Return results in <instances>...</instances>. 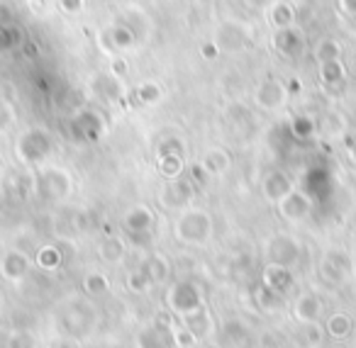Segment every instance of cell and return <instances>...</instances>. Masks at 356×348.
<instances>
[{
	"label": "cell",
	"mask_w": 356,
	"mask_h": 348,
	"mask_svg": "<svg viewBox=\"0 0 356 348\" xmlns=\"http://www.w3.org/2000/svg\"><path fill=\"white\" fill-rule=\"evenodd\" d=\"M176 239H181L184 244H205L213 234V219L208 212L203 210H186L184 215L176 219Z\"/></svg>",
	"instance_id": "cell-1"
},
{
	"label": "cell",
	"mask_w": 356,
	"mask_h": 348,
	"mask_svg": "<svg viewBox=\"0 0 356 348\" xmlns=\"http://www.w3.org/2000/svg\"><path fill=\"white\" fill-rule=\"evenodd\" d=\"M159 197H161V205L168 207V210H184L195 197V185L193 181H186V178H173L163 185Z\"/></svg>",
	"instance_id": "cell-2"
},
{
	"label": "cell",
	"mask_w": 356,
	"mask_h": 348,
	"mask_svg": "<svg viewBox=\"0 0 356 348\" xmlns=\"http://www.w3.org/2000/svg\"><path fill=\"white\" fill-rule=\"evenodd\" d=\"M168 299H171V307L176 309L178 314H184V317H191V314L200 312V304H203L198 285H193V283L173 285Z\"/></svg>",
	"instance_id": "cell-3"
},
{
	"label": "cell",
	"mask_w": 356,
	"mask_h": 348,
	"mask_svg": "<svg viewBox=\"0 0 356 348\" xmlns=\"http://www.w3.org/2000/svg\"><path fill=\"white\" fill-rule=\"evenodd\" d=\"M271 44L278 54L288 56V59H300L305 51V35L298 27H286V30H273Z\"/></svg>",
	"instance_id": "cell-4"
},
{
	"label": "cell",
	"mask_w": 356,
	"mask_h": 348,
	"mask_svg": "<svg viewBox=\"0 0 356 348\" xmlns=\"http://www.w3.org/2000/svg\"><path fill=\"white\" fill-rule=\"evenodd\" d=\"M254 100H257V105L264 110H278L286 105L288 90L278 78H264L261 83L257 85V90H254Z\"/></svg>",
	"instance_id": "cell-5"
},
{
	"label": "cell",
	"mask_w": 356,
	"mask_h": 348,
	"mask_svg": "<svg viewBox=\"0 0 356 348\" xmlns=\"http://www.w3.org/2000/svg\"><path fill=\"white\" fill-rule=\"evenodd\" d=\"M17 151H20V156L25 158V161H30V163L42 161V158L51 151L49 134L42 132V129H30V132L20 139V144H17Z\"/></svg>",
	"instance_id": "cell-6"
},
{
	"label": "cell",
	"mask_w": 356,
	"mask_h": 348,
	"mask_svg": "<svg viewBox=\"0 0 356 348\" xmlns=\"http://www.w3.org/2000/svg\"><path fill=\"white\" fill-rule=\"evenodd\" d=\"M278 210H281V215L286 217L288 222H302L307 215H310L312 202L305 192L293 190V192H288L281 202H278Z\"/></svg>",
	"instance_id": "cell-7"
},
{
	"label": "cell",
	"mask_w": 356,
	"mask_h": 348,
	"mask_svg": "<svg viewBox=\"0 0 356 348\" xmlns=\"http://www.w3.org/2000/svg\"><path fill=\"white\" fill-rule=\"evenodd\" d=\"M215 42H218L220 49L234 51V49H244L249 44V35L237 22H222L218 27V32H215Z\"/></svg>",
	"instance_id": "cell-8"
},
{
	"label": "cell",
	"mask_w": 356,
	"mask_h": 348,
	"mask_svg": "<svg viewBox=\"0 0 356 348\" xmlns=\"http://www.w3.org/2000/svg\"><path fill=\"white\" fill-rule=\"evenodd\" d=\"M27 270H30V260L20 251H8L3 256V260H0V273H3L6 280H10V283H20L27 275Z\"/></svg>",
	"instance_id": "cell-9"
},
{
	"label": "cell",
	"mask_w": 356,
	"mask_h": 348,
	"mask_svg": "<svg viewBox=\"0 0 356 348\" xmlns=\"http://www.w3.org/2000/svg\"><path fill=\"white\" fill-rule=\"evenodd\" d=\"M293 190H296V188H293V181L283 171L268 173L266 181H264V195H266V200L276 202V205Z\"/></svg>",
	"instance_id": "cell-10"
},
{
	"label": "cell",
	"mask_w": 356,
	"mask_h": 348,
	"mask_svg": "<svg viewBox=\"0 0 356 348\" xmlns=\"http://www.w3.org/2000/svg\"><path fill=\"white\" fill-rule=\"evenodd\" d=\"M268 251H271V263L291 265L298 258V241L291 239V236H276Z\"/></svg>",
	"instance_id": "cell-11"
},
{
	"label": "cell",
	"mask_w": 356,
	"mask_h": 348,
	"mask_svg": "<svg viewBox=\"0 0 356 348\" xmlns=\"http://www.w3.org/2000/svg\"><path fill=\"white\" fill-rule=\"evenodd\" d=\"M264 283H266V288H271L273 292H278V295L288 292V290H291V285H293L291 268H288V265L271 263L266 270H264Z\"/></svg>",
	"instance_id": "cell-12"
},
{
	"label": "cell",
	"mask_w": 356,
	"mask_h": 348,
	"mask_svg": "<svg viewBox=\"0 0 356 348\" xmlns=\"http://www.w3.org/2000/svg\"><path fill=\"white\" fill-rule=\"evenodd\" d=\"M268 20H271L273 30H286V27H296V10L286 0H276L268 8Z\"/></svg>",
	"instance_id": "cell-13"
},
{
	"label": "cell",
	"mask_w": 356,
	"mask_h": 348,
	"mask_svg": "<svg viewBox=\"0 0 356 348\" xmlns=\"http://www.w3.org/2000/svg\"><path fill=\"white\" fill-rule=\"evenodd\" d=\"M152 224H154V212L144 205L132 207V210L124 215V226H127L129 231H134V234H142V231L152 229Z\"/></svg>",
	"instance_id": "cell-14"
},
{
	"label": "cell",
	"mask_w": 356,
	"mask_h": 348,
	"mask_svg": "<svg viewBox=\"0 0 356 348\" xmlns=\"http://www.w3.org/2000/svg\"><path fill=\"white\" fill-rule=\"evenodd\" d=\"M200 163H203V168L210 176H225L229 171V166H232V158H229V154L225 149H210Z\"/></svg>",
	"instance_id": "cell-15"
},
{
	"label": "cell",
	"mask_w": 356,
	"mask_h": 348,
	"mask_svg": "<svg viewBox=\"0 0 356 348\" xmlns=\"http://www.w3.org/2000/svg\"><path fill=\"white\" fill-rule=\"evenodd\" d=\"M320 309H322V304L315 295H302V297L296 302L293 314H296V319L300 324H312V322H317V317H320Z\"/></svg>",
	"instance_id": "cell-16"
},
{
	"label": "cell",
	"mask_w": 356,
	"mask_h": 348,
	"mask_svg": "<svg viewBox=\"0 0 356 348\" xmlns=\"http://www.w3.org/2000/svg\"><path fill=\"white\" fill-rule=\"evenodd\" d=\"M346 78V69L344 64L339 61H325L320 64V81L327 85V88H334V85H341Z\"/></svg>",
	"instance_id": "cell-17"
},
{
	"label": "cell",
	"mask_w": 356,
	"mask_h": 348,
	"mask_svg": "<svg viewBox=\"0 0 356 348\" xmlns=\"http://www.w3.org/2000/svg\"><path fill=\"white\" fill-rule=\"evenodd\" d=\"M124 251H127V246L120 236H105L100 244V258L108 263H120L124 258Z\"/></svg>",
	"instance_id": "cell-18"
},
{
	"label": "cell",
	"mask_w": 356,
	"mask_h": 348,
	"mask_svg": "<svg viewBox=\"0 0 356 348\" xmlns=\"http://www.w3.org/2000/svg\"><path fill=\"white\" fill-rule=\"evenodd\" d=\"M144 273H147L149 283L156 285V283H163V280L168 278V273H171V268H168V260L163 258V256H152V258L144 263Z\"/></svg>",
	"instance_id": "cell-19"
},
{
	"label": "cell",
	"mask_w": 356,
	"mask_h": 348,
	"mask_svg": "<svg viewBox=\"0 0 356 348\" xmlns=\"http://www.w3.org/2000/svg\"><path fill=\"white\" fill-rule=\"evenodd\" d=\"M315 59H317V64H325V61H339L341 59V44L337 40H332V37H325V40L317 42Z\"/></svg>",
	"instance_id": "cell-20"
},
{
	"label": "cell",
	"mask_w": 356,
	"mask_h": 348,
	"mask_svg": "<svg viewBox=\"0 0 356 348\" xmlns=\"http://www.w3.org/2000/svg\"><path fill=\"white\" fill-rule=\"evenodd\" d=\"M61 176H64L61 171H47L44 178H42V185H44V192L49 197H61V195L69 192V181L64 178V181L59 183Z\"/></svg>",
	"instance_id": "cell-21"
},
{
	"label": "cell",
	"mask_w": 356,
	"mask_h": 348,
	"mask_svg": "<svg viewBox=\"0 0 356 348\" xmlns=\"http://www.w3.org/2000/svg\"><path fill=\"white\" fill-rule=\"evenodd\" d=\"M156 171L161 173L166 181L181 178V171H184V156H159Z\"/></svg>",
	"instance_id": "cell-22"
},
{
	"label": "cell",
	"mask_w": 356,
	"mask_h": 348,
	"mask_svg": "<svg viewBox=\"0 0 356 348\" xmlns=\"http://www.w3.org/2000/svg\"><path fill=\"white\" fill-rule=\"evenodd\" d=\"M163 90L159 83H154V81H144V83L137 85V100L142 105H156L159 100H161Z\"/></svg>",
	"instance_id": "cell-23"
},
{
	"label": "cell",
	"mask_w": 356,
	"mask_h": 348,
	"mask_svg": "<svg viewBox=\"0 0 356 348\" xmlns=\"http://www.w3.org/2000/svg\"><path fill=\"white\" fill-rule=\"evenodd\" d=\"M110 44H113V49H129V47L134 44L132 30L124 25H115L113 30H110Z\"/></svg>",
	"instance_id": "cell-24"
},
{
	"label": "cell",
	"mask_w": 356,
	"mask_h": 348,
	"mask_svg": "<svg viewBox=\"0 0 356 348\" xmlns=\"http://www.w3.org/2000/svg\"><path fill=\"white\" fill-rule=\"evenodd\" d=\"M351 331V322L346 314H334V317L327 319V333L334 338H344Z\"/></svg>",
	"instance_id": "cell-25"
},
{
	"label": "cell",
	"mask_w": 356,
	"mask_h": 348,
	"mask_svg": "<svg viewBox=\"0 0 356 348\" xmlns=\"http://www.w3.org/2000/svg\"><path fill=\"white\" fill-rule=\"evenodd\" d=\"M83 288H86V292H88V295H103V292H108L110 283H108V278H105L103 273H88V275H86V280H83Z\"/></svg>",
	"instance_id": "cell-26"
},
{
	"label": "cell",
	"mask_w": 356,
	"mask_h": 348,
	"mask_svg": "<svg viewBox=\"0 0 356 348\" xmlns=\"http://www.w3.org/2000/svg\"><path fill=\"white\" fill-rule=\"evenodd\" d=\"M37 263H40V268H44V270H54L56 265L61 263L59 249H54V246H44V249L37 254Z\"/></svg>",
	"instance_id": "cell-27"
},
{
	"label": "cell",
	"mask_w": 356,
	"mask_h": 348,
	"mask_svg": "<svg viewBox=\"0 0 356 348\" xmlns=\"http://www.w3.org/2000/svg\"><path fill=\"white\" fill-rule=\"evenodd\" d=\"M159 156H184V142L176 137H168L159 144Z\"/></svg>",
	"instance_id": "cell-28"
},
{
	"label": "cell",
	"mask_w": 356,
	"mask_h": 348,
	"mask_svg": "<svg viewBox=\"0 0 356 348\" xmlns=\"http://www.w3.org/2000/svg\"><path fill=\"white\" fill-rule=\"evenodd\" d=\"M293 134L298 139H307L315 134V122L310 117H296L293 119Z\"/></svg>",
	"instance_id": "cell-29"
},
{
	"label": "cell",
	"mask_w": 356,
	"mask_h": 348,
	"mask_svg": "<svg viewBox=\"0 0 356 348\" xmlns=\"http://www.w3.org/2000/svg\"><path fill=\"white\" fill-rule=\"evenodd\" d=\"M127 285H129V290H134V292H144L152 283H149V278H147L144 270H137V273H132L127 278Z\"/></svg>",
	"instance_id": "cell-30"
},
{
	"label": "cell",
	"mask_w": 356,
	"mask_h": 348,
	"mask_svg": "<svg viewBox=\"0 0 356 348\" xmlns=\"http://www.w3.org/2000/svg\"><path fill=\"white\" fill-rule=\"evenodd\" d=\"M220 51H222V49H220L215 40L203 42V44H200V56H203V61H215L220 56Z\"/></svg>",
	"instance_id": "cell-31"
},
{
	"label": "cell",
	"mask_w": 356,
	"mask_h": 348,
	"mask_svg": "<svg viewBox=\"0 0 356 348\" xmlns=\"http://www.w3.org/2000/svg\"><path fill=\"white\" fill-rule=\"evenodd\" d=\"M59 8L69 15H79L86 8V0H59Z\"/></svg>",
	"instance_id": "cell-32"
},
{
	"label": "cell",
	"mask_w": 356,
	"mask_h": 348,
	"mask_svg": "<svg viewBox=\"0 0 356 348\" xmlns=\"http://www.w3.org/2000/svg\"><path fill=\"white\" fill-rule=\"evenodd\" d=\"M210 173L203 168V163H195V166H191V181H193V185L198 183V185H205V181H208Z\"/></svg>",
	"instance_id": "cell-33"
},
{
	"label": "cell",
	"mask_w": 356,
	"mask_h": 348,
	"mask_svg": "<svg viewBox=\"0 0 356 348\" xmlns=\"http://www.w3.org/2000/svg\"><path fill=\"white\" fill-rule=\"evenodd\" d=\"M13 47H15V37H13V32L6 30V27H0V54H3V51H10Z\"/></svg>",
	"instance_id": "cell-34"
},
{
	"label": "cell",
	"mask_w": 356,
	"mask_h": 348,
	"mask_svg": "<svg viewBox=\"0 0 356 348\" xmlns=\"http://www.w3.org/2000/svg\"><path fill=\"white\" fill-rule=\"evenodd\" d=\"M110 74H113L115 78H120V81H122L124 76L129 74V66H127V61H124V59L113 61V66H110Z\"/></svg>",
	"instance_id": "cell-35"
},
{
	"label": "cell",
	"mask_w": 356,
	"mask_h": 348,
	"mask_svg": "<svg viewBox=\"0 0 356 348\" xmlns=\"http://www.w3.org/2000/svg\"><path fill=\"white\" fill-rule=\"evenodd\" d=\"M13 122V110L8 103H0V132L8 129V124Z\"/></svg>",
	"instance_id": "cell-36"
},
{
	"label": "cell",
	"mask_w": 356,
	"mask_h": 348,
	"mask_svg": "<svg viewBox=\"0 0 356 348\" xmlns=\"http://www.w3.org/2000/svg\"><path fill=\"white\" fill-rule=\"evenodd\" d=\"M339 8L346 15H356V0H339Z\"/></svg>",
	"instance_id": "cell-37"
},
{
	"label": "cell",
	"mask_w": 356,
	"mask_h": 348,
	"mask_svg": "<svg viewBox=\"0 0 356 348\" xmlns=\"http://www.w3.org/2000/svg\"><path fill=\"white\" fill-rule=\"evenodd\" d=\"M286 90H288V95H291V93H300V90H302V83H300V81H298V78H288V85H286Z\"/></svg>",
	"instance_id": "cell-38"
},
{
	"label": "cell",
	"mask_w": 356,
	"mask_h": 348,
	"mask_svg": "<svg viewBox=\"0 0 356 348\" xmlns=\"http://www.w3.org/2000/svg\"><path fill=\"white\" fill-rule=\"evenodd\" d=\"M249 6H257V8H264L268 3V0H247Z\"/></svg>",
	"instance_id": "cell-39"
}]
</instances>
